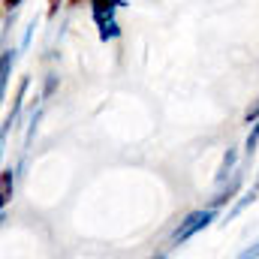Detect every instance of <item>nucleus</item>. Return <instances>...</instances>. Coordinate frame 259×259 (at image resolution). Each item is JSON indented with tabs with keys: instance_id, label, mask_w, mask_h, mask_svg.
<instances>
[{
	"instance_id": "obj_4",
	"label": "nucleus",
	"mask_w": 259,
	"mask_h": 259,
	"mask_svg": "<svg viewBox=\"0 0 259 259\" xmlns=\"http://www.w3.org/2000/svg\"><path fill=\"white\" fill-rule=\"evenodd\" d=\"M235 160H238V157H235V151L229 148V151H226V157H223V166H220V172H217V184H226V178L232 175V166H235Z\"/></svg>"
},
{
	"instance_id": "obj_6",
	"label": "nucleus",
	"mask_w": 259,
	"mask_h": 259,
	"mask_svg": "<svg viewBox=\"0 0 259 259\" xmlns=\"http://www.w3.org/2000/svg\"><path fill=\"white\" fill-rule=\"evenodd\" d=\"M12 199V172H3V205Z\"/></svg>"
},
{
	"instance_id": "obj_7",
	"label": "nucleus",
	"mask_w": 259,
	"mask_h": 259,
	"mask_svg": "<svg viewBox=\"0 0 259 259\" xmlns=\"http://www.w3.org/2000/svg\"><path fill=\"white\" fill-rule=\"evenodd\" d=\"M241 256H244V259H250V256H259V241H253V244H250L247 250H241Z\"/></svg>"
},
{
	"instance_id": "obj_5",
	"label": "nucleus",
	"mask_w": 259,
	"mask_h": 259,
	"mask_svg": "<svg viewBox=\"0 0 259 259\" xmlns=\"http://www.w3.org/2000/svg\"><path fill=\"white\" fill-rule=\"evenodd\" d=\"M256 190H259V184H256V187H253V190H247V193L241 196V199H238V205H235V208H232V211H229V217H235V214H238V211H241V208H247V205H250V202H253V199H256Z\"/></svg>"
},
{
	"instance_id": "obj_3",
	"label": "nucleus",
	"mask_w": 259,
	"mask_h": 259,
	"mask_svg": "<svg viewBox=\"0 0 259 259\" xmlns=\"http://www.w3.org/2000/svg\"><path fill=\"white\" fill-rule=\"evenodd\" d=\"M15 64V49H6L3 52V64H0V91H6V84H9V69Z\"/></svg>"
},
{
	"instance_id": "obj_1",
	"label": "nucleus",
	"mask_w": 259,
	"mask_h": 259,
	"mask_svg": "<svg viewBox=\"0 0 259 259\" xmlns=\"http://www.w3.org/2000/svg\"><path fill=\"white\" fill-rule=\"evenodd\" d=\"M115 6H121V0H91V9H94V21L100 27V39H115L121 30L115 24Z\"/></svg>"
},
{
	"instance_id": "obj_2",
	"label": "nucleus",
	"mask_w": 259,
	"mask_h": 259,
	"mask_svg": "<svg viewBox=\"0 0 259 259\" xmlns=\"http://www.w3.org/2000/svg\"><path fill=\"white\" fill-rule=\"evenodd\" d=\"M211 220H214V205H211V208H202V211H193V214H187V217H184V223L175 229L172 241H175V244H184L187 238H193L196 232H202Z\"/></svg>"
},
{
	"instance_id": "obj_8",
	"label": "nucleus",
	"mask_w": 259,
	"mask_h": 259,
	"mask_svg": "<svg viewBox=\"0 0 259 259\" xmlns=\"http://www.w3.org/2000/svg\"><path fill=\"white\" fill-rule=\"evenodd\" d=\"M18 3H21V0H6V9H15Z\"/></svg>"
},
{
	"instance_id": "obj_9",
	"label": "nucleus",
	"mask_w": 259,
	"mask_h": 259,
	"mask_svg": "<svg viewBox=\"0 0 259 259\" xmlns=\"http://www.w3.org/2000/svg\"><path fill=\"white\" fill-rule=\"evenodd\" d=\"M253 118H259V106L253 109V112H250V115H247V121H253Z\"/></svg>"
}]
</instances>
